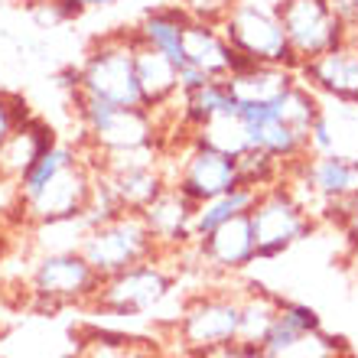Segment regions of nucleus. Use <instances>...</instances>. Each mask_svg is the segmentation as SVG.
Returning a JSON list of instances; mask_svg holds the SVG:
<instances>
[{
    "label": "nucleus",
    "instance_id": "39448f33",
    "mask_svg": "<svg viewBox=\"0 0 358 358\" xmlns=\"http://www.w3.org/2000/svg\"><path fill=\"white\" fill-rule=\"evenodd\" d=\"M94 186V163L82 147V157L69 163L66 170H59L46 186H39L33 196L17 199L13 212H20V222L29 228H46V225H66L78 222L85 215L88 199Z\"/></svg>",
    "mask_w": 358,
    "mask_h": 358
},
{
    "label": "nucleus",
    "instance_id": "4c0bfd02",
    "mask_svg": "<svg viewBox=\"0 0 358 358\" xmlns=\"http://www.w3.org/2000/svg\"><path fill=\"white\" fill-rule=\"evenodd\" d=\"M10 3H23V7H36V3H43V0H10Z\"/></svg>",
    "mask_w": 358,
    "mask_h": 358
},
{
    "label": "nucleus",
    "instance_id": "a211bd4d",
    "mask_svg": "<svg viewBox=\"0 0 358 358\" xmlns=\"http://www.w3.org/2000/svg\"><path fill=\"white\" fill-rule=\"evenodd\" d=\"M300 82L296 69L271 62H245L225 78L228 92L238 104H273Z\"/></svg>",
    "mask_w": 358,
    "mask_h": 358
},
{
    "label": "nucleus",
    "instance_id": "4be33fe9",
    "mask_svg": "<svg viewBox=\"0 0 358 358\" xmlns=\"http://www.w3.org/2000/svg\"><path fill=\"white\" fill-rule=\"evenodd\" d=\"M104 173V170H101ZM111 182L114 196L121 202L124 212H143L153 199L160 196L163 189L170 186V176L160 166H134V170H117V173H104Z\"/></svg>",
    "mask_w": 358,
    "mask_h": 358
},
{
    "label": "nucleus",
    "instance_id": "37998d69",
    "mask_svg": "<svg viewBox=\"0 0 358 358\" xmlns=\"http://www.w3.org/2000/svg\"><path fill=\"white\" fill-rule=\"evenodd\" d=\"M0 182H3V179H0Z\"/></svg>",
    "mask_w": 358,
    "mask_h": 358
},
{
    "label": "nucleus",
    "instance_id": "aec40b11",
    "mask_svg": "<svg viewBox=\"0 0 358 358\" xmlns=\"http://www.w3.org/2000/svg\"><path fill=\"white\" fill-rule=\"evenodd\" d=\"M186 23L189 17L179 3H163V7L147 10L131 29L141 43L160 49L176 66H182V29H186Z\"/></svg>",
    "mask_w": 358,
    "mask_h": 358
},
{
    "label": "nucleus",
    "instance_id": "c85d7f7f",
    "mask_svg": "<svg viewBox=\"0 0 358 358\" xmlns=\"http://www.w3.org/2000/svg\"><path fill=\"white\" fill-rule=\"evenodd\" d=\"M85 13L82 0H43L36 7H29V17L36 20L43 29H56V27H66L72 20H78Z\"/></svg>",
    "mask_w": 358,
    "mask_h": 358
},
{
    "label": "nucleus",
    "instance_id": "bb28decb",
    "mask_svg": "<svg viewBox=\"0 0 358 358\" xmlns=\"http://www.w3.org/2000/svg\"><path fill=\"white\" fill-rule=\"evenodd\" d=\"M235 163H238V182L248 189H257V192L273 186V182H280L283 170H287L280 160H273L271 153L257 150V147H251V150H245L241 157H235Z\"/></svg>",
    "mask_w": 358,
    "mask_h": 358
},
{
    "label": "nucleus",
    "instance_id": "c9c22d12",
    "mask_svg": "<svg viewBox=\"0 0 358 358\" xmlns=\"http://www.w3.org/2000/svg\"><path fill=\"white\" fill-rule=\"evenodd\" d=\"M121 0H82L85 10H108V7H117Z\"/></svg>",
    "mask_w": 358,
    "mask_h": 358
},
{
    "label": "nucleus",
    "instance_id": "c756f323",
    "mask_svg": "<svg viewBox=\"0 0 358 358\" xmlns=\"http://www.w3.org/2000/svg\"><path fill=\"white\" fill-rule=\"evenodd\" d=\"M33 117V108L23 94L17 92H7V88H0V143L7 141L10 134L17 131L20 124Z\"/></svg>",
    "mask_w": 358,
    "mask_h": 358
},
{
    "label": "nucleus",
    "instance_id": "f257e3e1",
    "mask_svg": "<svg viewBox=\"0 0 358 358\" xmlns=\"http://www.w3.org/2000/svg\"><path fill=\"white\" fill-rule=\"evenodd\" d=\"M72 114L78 124V143L94 153L131 150L147 143H163V117L147 108H124V104L101 101L94 94L72 92Z\"/></svg>",
    "mask_w": 358,
    "mask_h": 358
},
{
    "label": "nucleus",
    "instance_id": "20e7f679",
    "mask_svg": "<svg viewBox=\"0 0 358 358\" xmlns=\"http://www.w3.org/2000/svg\"><path fill=\"white\" fill-rule=\"evenodd\" d=\"M248 215L255 228L257 261H273L287 255L293 245H300L303 238H310L320 228V222L303 208V202L293 196V189L283 179L257 192Z\"/></svg>",
    "mask_w": 358,
    "mask_h": 358
},
{
    "label": "nucleus",
    "instance_id": "0eeeda50",
    "mask_svg": "<svg viewBox=\"0 0 358 358\" xmlns=\"http://www.w3.org/2000/svg\"><path fill=\"white\" fill-rule=\"evenodd\" d=\"M101 277L78 248H56L43 251L29 273V290L36 296L39 310H66V306H92Z\"/></svg>",
    "mask_w": 358,
    "mask_h": 358
},
{
    "label": "nucleus",
    "instance_id": "e433bc0d",
    "mask_svg": "<svg viewBox=\"0 0 358 358\" xmlns=\"http://www.w3.org/2000/svg\"><path fill=\"white\" fill-rule=\"evenodd\" d=\"M345 267H349V273L358 280V248H349V257H345Z\"/></svg>",
    "mask_w": 358,
    "mask_h": 358
},
{
    "label": "nucleus",
    "instance_id": "f704fd0d",
    "mask_svg": "<svg viewBox=\"0 0 358 358\" xmlns=\"http://www.w3.org/2000/svg\"><path fill=\"white\" fill-rule=\"evenodd\" d=\"M332 7L349 23V29H358V0H332Z\"/></svg>",
    "mask_w": 358,
    "mask_h": 358
},
{
    "label": "nucleus",
    "instance_id": "423d86ee",
    "mask_svg": "<svg viewBox=\"0 0 358 358\" xmlns=\"http://www.w3.org/2000/svg\"><path fill=\"white\" fill-rule=\"evenodd\" d=\"M163 170L170 176V186H176L196 206L241 186L235 157L208 150V147L192 141L189 134L163 150Z\"/></svg>",
    "mask_w": 358,
    "mask_h": 358
},
{
    "label": "nucleus",
    "instance_id": "a19ab883",
    "mask_svg": "<svg viewBox=\"0 0 358 358\" xmlns=\"http://www.w3.org/2000/svg\"><path fill=\"white\" fill-rule=\"evenodd\" d=\"M0 3H10V0H0Z\"/></svg>",
    "mask_w": 358,
    "mask_h": 358
},
{
    "label": "nucleus",
    "instance_id": "7c9ffc66",
    "mask_svg": "<svg viewBox=\"0 0 358 358\" xmlns=\"http://www.w3.org/2000/svg\"><path fill=\"white\" fill-rule=\"evenodd\" d=\"M186 10L189 20H206V23H222L231 13L235 0H176Z\"/></svg>",
    "mask_w": 358,
    "mask_h": 358
},
{
    "label": "nucleus",
    "instance_id": "1a4fd4ad",
    "mask_svg": "<svg viewBox=\"0 0 358 358\" xmlns=\"http://www.w3.org/2000/svg\"><path fill=\"white\" fill-rule=\"evenodd\" d=\"M222 33L231 49L248 62H271V66L296 69L283 36V23L277 7L264 0H235V7L222 20Z\"/></svg>",
    "mask_w": 358,
    "mask_h": 358
},
{
    "label": "nucleus",
    "instance_id": "9d476101",
    "mask_svg": "<svg viewBox=\"0 0 358 358\" xmlns=\"http://www.w3.org/2000/svg\"><path fill=\"white\" fill-rule=\"evenodd\" d=\"M176 336L189 355L238 342L241 339V293L231 290L196 293L179 313Z\"/></svg>",
    "mask_w": 358,
    "mask_h": 358
},
{
    "label": "nucleus",
    "instance_id": "dca6fc26",
    "mask_svg": "<svg viewBox=\"0 0 358 358\" xmlns=\"http://www.w3.org/2000/svg\"><path fill=\"white\" fill-rule=\"evenodd\" d=\"M231 49L228 36L222 33V23H206V20H189L182 29V66H192L206 72L208 78H228L238 66H245Z\"/></svg>",
    "mask_w": 358,
    "mask_h": 358
},
{
    "label": "nucleus",
    "instance_id": "cd10ccee",
    "mask_svg": "<svg viewBox=\"0 0 358 358\" xmlns=\"http://www.w3.org/2000/svg\"><path fill=\"white\" fill-rule=\"evenodd\" d=\"M345 352H349V345H345L342 336H329V332L320 329V332H310V336L296 339L287 349L273 352L271 358H339Z\"/></svg>",
    "mask_w": 358,
    "mask_h": 358
},
{
    "label": "nucleus",
    "instance_id": "6e6552de",
    "mask_svg": "<svg viewBox=\"0 0 358 358\" xmlns=\"http://www.w3.org/2000/svg\"><path fill=\"white\" fill-rule=\"evenodd\" d=\"M179 277L166 267V261L153 257L143 264H134L121 273L101 277V287L94 293L92 310L104 313V316H117V320H131V316H143V313L157 310L163 300H170V293L176 290Z\"/></svg>",
    "mask_w": 358,
    "mask_h": 358
},
{
    "label": "nucleus",
    "instance_id": "7ed1b4c3",
    "mask_svg": "<svg viewBox=\"0 0 358 358\" xmlns=\"http://www.w3.org/2000/svg\"><path fill=\"white\" fill-rule=\"evenodd\" d=\"M78 251L98 271V277H111V273H121L134 264L160 257V245L150 235L141 212H121L101 225L85 228Z\"/></svg>",
    "mask_w": 358,
    "mask_h": 358
},
{
    "label": "nucleus",
    "instance_id": "2eb2a0df",
    "mask_svg": "<svg viewBox=\"0 0 358 358\" xmlns=\"http://www.w3.org/2000/svg\"><path fill=\"white\" fill-rule=\"evenodd\" d=\"M241 117L248 121V131H251V147L271 153L283 166H293L303 157H310V137L296 131L293 124L280 121L273 104H241Z\"/></svg>",
    "mask_w": 358,
    "mask_h": 358
},
{
    "label": "nucleus",
    "instance_id": "b1692460",
    "mask_svg": "<svg viewBox=\"0 0 358 358\" xmlns=\"http://www.w3.org/2000/svg\"><path fill=\"white\" fill-rule=\"evenodd\" d=\"M255 196H257V189L238 186V189H231V192H225V196H215V199H208V202H199L196 218H192V231H196V238L215 231L218 225L231 222L235 215H245L248 208L255 206Z\"/></svg>",
    "mask_w": 358,
    "mask_h": 358
},
{
    "label": "nucleus",
    "instance_id": "393cba45",
    "mask_svg": "<svg viewBox=\"0 0 358 358\" xmlns=\"http://www.w3.org/2000/svg\"><path fill=\"white\" fill-rule=\"evenodd\" d=\"M78 157H82V143H66V141H56L52 147H49L43 157H39L33 166H29L23 176L17 179V199L23 196H33L39 186H46L49 179L56 176L59 170H66L69 163H76Z\"/></svg>",
    "mask_w": 358,
    "mask_h": 358
},
{
    "label": "nucleus",
    "instance_id": "5701e85b",
    "mask_svg": "<svg viewBox=\"0 0 358 358\" xmlns=\"http://www.w3.org/2000/svg\"><path fill=\"white\" fill-rule=\"evenodd\" d=\"M189 137L208 150L225 153V157H241L245 150H251V131H248V121L241 117V104L208 117L196 131H189Z\"/></svg>",
    "mask_w": 358,
    "mask_h": 358
},
{
    "label": "nucleus",
    "instance_id": "6ab92c4d",
    "mask_svg": "<svg viewBox=\"0 0 358 358\" xmlns=\"http://www.w3.org/2000/svg\"><path fill=\"white\" fill-rule=\"evenodd\" d=\"M56 141H59L56 131H52L39 114L27 117L17 131L10 134L7 141L0 143V179L17 186V179L23 176V173H27Z\"/></svg>",
    "mask_w": 358,
    "mask_h": 358
},
{
    "label": "nucleus",
    "instance_id": "412c9836",
    "mask_svg": "<svg viewBox=\"0 0 358 358\" xmlns=\"http://www.w3.org/2000/svg\"><path fill=\"white\" fill-rule=\"evenodd\" d=\"M320 329H322V316L313 310L310 303L283 300L280 296L277 316H273V322L267 326L264 339H261V349H264L267 355H273V352L287 349V345H293L296 339L310 336V332H320Z\"/></svg>",
    "mask_w": 358,
    "mask_h": 358
},
{
    "label": "nucleus",
    "instance_id": "a878e982",
    "mask_svg": "<svg viewBox=\"0 0 358 358\" xmlns=\"http://www.w3.org/2000/svg\"><path fill=\"white\" fill-rule=\"evenodd\" d=\"M277 303L280 296L271 293L261 283H251L245 293H241V339L245 342H261L264 339L267 326L277 316Z\"/></svg>",
    "mask_w": 358,
    "mask_h": 358
},
{
    "label": "nucleus",
    "instance_id": "72a5a7b5",
    "mask_svg": "<svg viewBox=\"0 0 358 358\" xmlns=\"http://www.w3.org/2000/svg\"><path fill=\"white\" fill-rule=\"evenodd\" d=\"M111 358H166V352L153 339H137V336H131V342L121 345V349H114Z\"/></svg>",
    "mask_w": 358,
    "mask_h": 358
},
{
    "label": "nucleus",
    "instance_id": "473e14b6",
    "mask_svg": "<svg viewBox=\"0 0 358 358\" xmlns=\"http://www.w3.org/2000/svg\"><path fill=\"white\" fill-rule=\"evenodd\" d=\"M329 150H336V134H332V124L326 117V111H322L310 127V153H329Z\"/></svg>",
    "mask_w": 358,
    "mask_h": 358
},
{
    "label": "nucleus",
    "instance_id": "f03ea898",
    "mask_svg": "<svg viewBox=\"0 0 358 358\" xmlns=\"http://www.w3.org/2000/svg\"><path fill=\"white\" fill-rule=\"evenodd\" d=\"M78 92L124 108L141 104V88L134 72V29H111L88 43L85 59L78 66Z\"/></svg>",
    "mask_w": 358,
    "mask_h": 358
},
{
    "label": "nucleus",
    "instance_id": "f8f14e48",
    "mask_svg": "<svg viewBox=\"0 0 358 358\" xmlns=\"http://www.w3.org/2000/svg\"><path fill=\"white\" fill-rule=\"evenodd\" d=\"M296 76L316 94L358 108V29H352L339 46L326 49L322 56L300 62Z\"/></svg>",
    "mask_w": 358,
    "mask_h": 358
},
{
    "label": "nucleus",
    "instance_id": "79ce46f5",
    "mask_svg": "<svg viewBox=\"0 0 358 358\" xmlns=\"http://www.w3.org/2000/svg\"><path fill=\"white\" fill-rule=\"evenodd\" d=\"M0 76H3V72H0Z\"/></svg>",
    "mask_w": 358,
    "mask_h": 358
},
{
    "label": "nucleus",
    "instance_id": "4468645a",
    "mask_svg": "<svg viewBox=\"0 0 358 358\" xmlns=\"http://www.w3.org/2000/svg\"><path fill=\"white\" fill-rule=\"evenodd\" d=\"M150 235L157 238L163 257L182 255L196 245V231H192V218H196V202H189L176 186H166L150 206L141 212Z\"/></svg>",
    "mask_w": 358,
    "mask_h": 358
},
{
    "label": "nucleus",
    "instance_id": "f3484780",
    "mask_svg": "<svg viewBox=\"0 0 358 358\" xmlns=\"http://www.w3.org/2000/svg\"><path fill=\"white\" fill-rule=\"evenodd\" d=\"M134 72L141 88V104L147 111L166 114L179 98V66L166 52L147 46L134 36Z\"/></svg>",
    "mask_w": 358,
    "mask_h": 358
},
{
    "label": "nucleus",
    "instance_id": "ddd939ff",
    "mask_svg": "<svg viewBox=\"0 0 358 358\" xmlns=\"http://www.w3.org/2000/svg\"><path fill=\"white\" fill-rule=\"evenodd\" d=\"M192 255L199 257V264H206L215 273H241L257 261V245H255V228H251V215H235L231 222L218 225L215 231L196 238Z\"/></svg>",
    "mask_w": 358,
    "mask_h": 358
},
{
    "label": "nucleus",
    "instance_id": "2f4dec72",
    "mask_svg": "<svg viewBox=\"0 0 358 358\" xmlns=\"http://www.w3.org/2000/svg\"><path fill=\"white\" fill-rule=\"evenodd\" d=\"M189 358H271L264 349H261V342H228V345H218V349H208V352H196V355Z\"/></svg>",
    "mask_w": 358,
    "mask_h": 358
},
{
    "label": "nucleus",
    "instance_id": "9b49d317",
    "mask_svg": "<svg viewBox=\"0 0 358 358\" xmlns=\"http://www.w3.org/2000/svg\"><path fill=\"white\" fill-rule=\"evenodd\" d=\"M277 13H280L283 36H287V46H290L296 66L339 46L352 33L349 23L336 13L332 0H283Z\"/></svg>",
    "mask_w": 358,
    "mask_h": 358
},
{
    "label": "nucleus",
    "instance_id": "ea45409f",
    "mask_svg": "<svg viewBox=\"0 0 358 358\" xmlns=\"http://www.w3.org/2000/svg\"><path fill=\"white\" fill-rule=\"evenodd\" d=\"M339 358H355V355H352V352H345V355H339Z\"/></svg>",
    "mask_w": 358,
    "mask_h": 358
},
{
    "label": "nucleus",
    "instance_id": "58836bf2",
    "mask_svg": "<svg viewBox=\"0 0 358 358\" xmlns=\"http://www.w3.org/2000/svg\"><path fill=\"white\" fill-rule=\"evenodd\" d=\"M264 3H271V7H280L283 0H264Z\"/></svg>",
    "mask_w": 358,
    "mask_h": 358
}]
</instances>
